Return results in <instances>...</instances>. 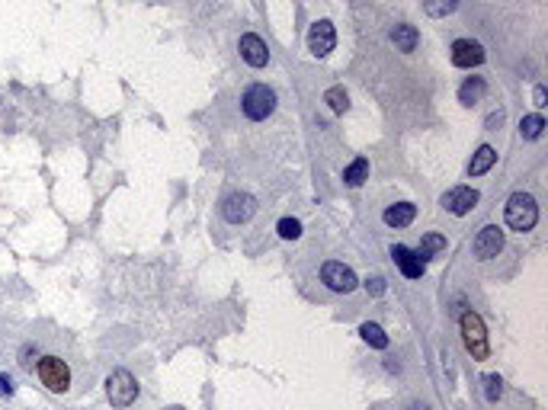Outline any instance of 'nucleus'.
Returning a JSON list of instances; mask_svg holds the SVG:
<instances>
[{
  "label": "nucleus",
  "mask_w": 548,
  "mask_h": 410,
  "mask_svg": "<svg viewBox=\"0 0 548 410\" xmlns=\"http://www.w3.org/2000/svg\"><path fill=\"white\" fill-rule=\"evenodd\" d=\"M503 218H507V224H510L513 231H520V234L532 231L536 222H539V205H536V199L529 193H513L507 199V205H503Z\"/></svg>",
  "instance_id": "f257e3e1"
},
{
  "label": "nucleus",
  "mask_w": 548,
  "mask_h": 410,
  "mask_svg": "<svg viewBox=\"0 0 548 410\" xmlns=\"http://www.w3.org/2000/svg\"><path fill=\"white\" fill-rule=\"evenodd\" d=\"M241 109L244 116L251 122H263V119H270L273 109H276V90L266 84H253L244 90L241 96Z\"/></svg>",
  "instance_id": "f03ea898"
},
{
  "label": "nucleus",
  "mask_w": 548,
  "mask_h": 410,
  "mask_svg": "<svg viewBox=\"0 0 548 410\" xmlns=\"http://www.w3.org/2000/svg\"><path fill=\"white\" fill-rule=\"evenodd\" d=\"M106 398L112 407H131L138 398V382L129 369H112L106 378Z\"/></svg>",
  "instance_id": "7ed1b4c3"
},
{
  "label": "nucleus",
  "mask_w": 548,
  "mask_h": 410,
  "mask_svg": "<svg viewBox=\"0 0 548 410\" xmlns=\"http://www.w3.org/2000/svg\"><path fill=\"white\" fill-rule=\"evenodd\" d=\"M462 340L465 346H468V353H472V359H478V363H484L487 359V330H484V321L474 311H465L462 314Z\"/></svg>",
  "instance_id": "20e7f679"
},
{
  "label": "nucleus",
  "mask_w": 548,
  "mask_h": 410,
  "mask_svg": "<svg viewBox=\"0 0 548 410\" xmlns=\"http://www.w3.org/2000/svg\"><path fill=\"white\" fill-rule=\"evenodd\" d=\"M39 382L45 385L52 394H65L67 385H71V369L58 356H42L39 359Z\"/></svg>",
  "instance_id": "39448f33"
},
{
  "label": "nucleus",
  "mask_w": 548,
  "mask_h": 410,
  "mask_svg": "<svg viewBox=\"0 0 548 410\" xmlns=\"http://www.w3.org/2000/svg\"><path fill=\"white\" fill-rule=\"evenodd\" d=\"M321 279H324L327 289L340 292V295H350V292L359 285L356 272L350 270V266H344V263H337V260H327L324 266H321Z\"/></svg>",
  "instance_id": "423d86ee"
},
{
  "label": "nucleus",
  "mask_w": 548,
  "mask_h": 410,
  "mask_svg": "<svg viewBox=\"0 0 548 410\" xmlns=\"http://www.w3.org/2000/svg\"><path fill=\"white\" fill-rule=\"evenodd\" d=\"M334 45H337L334 23H330V19H317L315 26L308 29V52L315 58H324L334 52Z\"/></svg>",
  "instance_id": "0eeeda50"
},
{
  "label": "nucleus",
  "mask_w": 548,
  "mask_h": 410,
  "mask_svg": "<svg viewBox=\"0 0 548 410\" xmlns=\"http://www.w3.org/2000/svg\"><path fill=\"white\" fill-rule=\"evenodd\" d=\"M253 212H257V199L251 196V193H231V196L222 202V215H224V222H231V224H244V222H251Z\"/></svg>",
  "instance_id": "6e6552de"
},
{
  "label": "nucleus",
  "mask_w": 548,
  "mask_h": 410,
  "mask_svg": "<svg viewBox=\"0 0 548 410\" xmlns=\"http://www.w3.org/2000/svg\"><path fill=\"white\" fill-rule=\"evenodd\" d=\"M472 250H474L478 260H494V257L503 250V231L497 228V224H484L481 231L474 234Z\"/></svg>",
  "instance_id": "1a4fd4ad"
},
{
  "label": "nucleus",
  "mask_w": 548,
  "mask_h": 410,
  "mask_svg": "<svg viewBox=\"0 0 548 410\" xmlns=\"http://www.w3.org/2000/svg\"><path fill=\"white\" fill-rule=\"evenodd\" d=\"M478 202H481V196H478V189H472V186H456L443 196V208L452 215H468Z\"/></svg>",
  "instance_id": "9d476101"
},
{
  "label": "nucleus",
  "mask_w": 548,
  "mask_h": 410,
  "mask_svg": "<svg viewBox=\"0 0 548 410\" xmlns=\"http://www.w3.org/2000/svg\"><path fill=\"white\" fill-rule=\"evenodd\" d=\"M484 61V45L474 39H459L452 42V65L456 67H478Z\"/></svg>",
  "instance_id": "9b49d317"
},
{
  "label": "nucleus",
  "mask_w": 548,
  "mask_h": 410,
  "mask_svg": "<svg viewBox=\"0 0 548 410\" xmlns=\"http://www.w3.org/2000/svg\"><path fill=\"white\" fill-rule=\"evenodd\" d=\"M238 48H241V58L251 67H266V61H270V48H266V42H263L260 36H253V32L241 36V45Z\"/></svg>",
  "instance_id": "f8f14e48"
},
{
  "label": "nucleus",
  "mask_w": 548,
  "mask_h": 410,
  "mask_svg": "<svg viewBox=\"0 0 548 410\" xmlns=\"http://www.w3.org/2000/svg\"><path fill=\"white\" fill-rule=\"evenodd\" d=\"M391 257H394V263H398V270L408 276V279H420L423 276V270H427V263H420V257L410 247H404V244H394L391 247Z\"/></svg>",
  "instance_id": "ddd939ff"
},
{
  "label": "nucleus",
  "mask_w": 548,
  "mask_h": 410,
  "mask_svg": "<svg viewBox=\"0 0 548 410\" xmlns=\"http://www.w3.org/2000/svg\"><path fill=\"white\" fill-rule=\"evenodd\" d=\"M381 218H385V224H388V228H408V224L417 218V205H410V202L388 205Z\"/></svg>",
  "instance_id": "4468645a"
},
{
  "label": "nucleus",
  "mask_w": 548,
  "mask_h": 410,
  "mask_svg": "<svg viewBox=\"0 0 548 410\" xmlns=\"http://www.w3.org/2000/svg\"><path fill=\"white\" fill-rule=\"evenodd\" d=\"M494 164H497V151H494L491 144H481V148L474 151L472 164H468V173H472V177H484Z\"/></svg>",
  "instance_id": "2eb2a0df"
},
{
  "label": "nucleus",
  "mask_w": 548,
  "mask_h": 410,
  "mask_svg": "<svg viewBox=\"0 0 548 410\" xmlns=\"http://www.w3.org/2000/svg\"><path fill=\"white\" fill-rule=\"evenodd\" d=\"M484 94H487L484 77H468V80L459 87V102H462V106H474V102H481Z\"/></svg>",
  "instance_id": "dca6fc26"
},
{
  "label": "nucleus",
  "mask_w": 548,
  "mask_h": 410,
  "mask_svg": "<svg viewBox=\"0 0 548 410\" xmlns=\"http://www.w3.org/2000/svg\"><path fill=\"white\" fill-rule=\"evenodd\" d=\"M391 42L398 45V52H414V48H417V42H420V36H417V29H414V26L401 23V26L391 29Z\"/></svg>",
  "instance_id": "f3484780"
},
{
  "label": "nucleus",
  "mask_w": 548,
  "mask_h": 410,
  "mask_svg": "<svg viewBox=\"0 0 548 410\" xmlns=\"http://www.w3.org/2000/svg\"><path fill=\"white\" fill-rule=\"evenodd\" d=\"M443 250H446V237H443V234H427L414 253L420 257V263H430L436 253H443Z\"/></svg>",
  "instance_id": "a211bd4d"
},
{
  "label": "nucleus",
  "mask_w": 548,
  "mask_h": 410,
  "mask_svg": "<svg viewBox=\"0 0 548 410\" xmlns=\"http://www.w3.org/2000/svg\"><path fill=\"white\" fill-rule=\"evenodd\" d=\"M366 180H369V160H366V158H356L353 164L344 170V183L356 189V186H363Z\"/></svg>",
  "instance_id": "6ab92c4d"
},
{
  "label": "nucleus",
  "mask_w": 548,
  "mask_h": 410,
  "mask_svg": "<svg viewBox=\"0 0 548 410\" xmlns=\"http://www.w3.org/2000/svg\"><path fill=\"white\" fill-rule=\"evenodd\" d=\"M359 334H363V340L369 346H375V349H388V334H385L379 324H363Z\"/></svg>",
  "instance_id": "aec40b11"
},
{
  "label": "nucleus",
  "mask_w": 548,
  "mask_h": 410,
  "mask_svg": "<svg viewBox=\"0 0 548 410\" xmlns=\"http://www.w3.org/2000/svg\"><path fill=\"white\" fill-rule=\"evenodd\" d=\"M542 131H545V119H542L539 112H532V116H526V119L520 122V135H523V138L536 141Z\"/></svg>",
  "instance_id": "412c9836"
},
{
  "label": "nucleus",
  "mask_w": 548,
  "mask_h": 410,
  "mask_svg": "<svg viewBox=\"0 0 548 410\" xmlns=\"http://www.w3.org/2000/svg\"><path fill=\"white\" fill-rule=\"evenodd\" d=\"M324 102H327V106H330L334 112H346V109H350V94H346L344 87L337 84V87H330V90L324 94Z\"/></svg>",
  "instance_id": "4be33fe9"
},
{
  "label": "nucleus",
  "mask_w": 548,
  "mask_h": 410,
  "mask_svg": "<svg viewBox=\"0 0 548 410\" xmlns=\"http://www.w3.org/2000/svg\"><path fill=\"white\" fill-rule=\"evenodd\" d=\"M456 7H459V0H427V3H423L427 17H433V19H443V17H449V13H456Z\"/></svg>",
  "instance_id": "5701e85b"
},
{
  "label": "nucleus",
  "mask_w": 548,
  "mask_h": 410,
  "mask_svg": "<svg viewBox=\"0 0 548 410\" xmlns=\"http://www.w3.org/2000/svg\"><path fill=\"white\" fill-rule=\"evenodd\" d=\"M276 231L282 241H298V237H302V222H298V218H279Z\"/></svg>",
  "instance_id": "b1692460"
},
{
  "label": "nucleus",
  "mask_w": 548,
  "mask_h": 410,
  "mask_svg": "<svg viewBox=\"0 0 548 410\" xmlns=\"http://www.w3.org/2000/svg\"><path fill=\"white\" fill-rule=\"evenodd\" d=\"M500 394H503V378L500 375H484V398L487 401H500Z\"/></svg>",
  "instance_id": "393cba45"
},
{
  "label": "nucleus",
  "mask_w": 548,
  "mask_h": 410,
  "mask_svg": "<svg viewBox=\"0 0 548 410\" xmlns=\"http://www.w3.org/2000/svg\"><path fill=\"white\" fill-rule=\"evenodd\" d=\"M363 285H366V292H369V295H375V299H379V295H385V289H388L381 276H372V279H366Z\"/></svg>",
  "instance_id": "a878e982"
},
{
  "label": "nucleus",
  "mask_w": 548,
  "mask_h": 410,
  "mask_svg": "<svg viewBox=\"0 0 548 410\" xmlns=\"http://www.w3.org/2000/svg\"><path fill=\"white\" fill-rule=\"evenodd\" d=\"M532 102H536V106H548V90L545 87H536V90H532Z\"/></svg>",
  "instance_id": "bb28decb"
},
{
  "label": "nucleus",
  "mask_w": 548,
  "mask_h": 410,
  "mask_svg": "<svg viewBox=\"0 0 548 410\" xmlns=\"http://www.w3.org/2000/svg\"><path fill=\"white\" fill-rule=\"evenodd\" d=\"M32 356H36V349H32V346H23V359H19V363L26 365V369H32V365H36V359H32Z\"/></svg>",
  "instance_id": "cd10ccee"
},
{
  "label": "nucleus",
  "mask_w": 548,
  "mask_h": 410,
  "mask_svg": "<svg viewBox=\"0 0 548 410\" xmlns=\"http://www.w3.org/2000/svg\"><path fill=\"white\" fill-rule=\"evenodd\" d=\"M0 394H13V378L10 375H0Z\"/></svg>",
  "instance_id": "c85d7f7f"
},
{
  "label": "nucleus",
  "mask_w": 548,
  "mask_h": 410,
  "mask_svg": "<svg viewBox=\"0 0 548 410\" xmlns=\"http://www.w3.org/2000/svg\"><path fill=\"white\" fill-rule=\"evenodd\" d=\"M503 122V112H494L491 119H487V129H494V125H500Z\"/></svg>",
  "instance_id": "c756f323"
}]
</instances>
